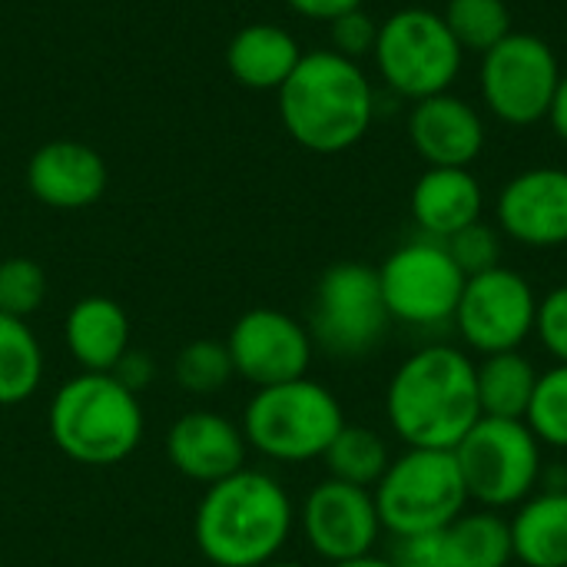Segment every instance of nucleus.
<instances>
[{
    "mask_svg": "<svg viewBox=\"0 0 567 567\" xmlns=\"http://www.w3.org/2000/svg\"><path fill=\"white\" fill-rule=\"evenodd\" d=\"M292 532L286 488L256 468H243L206 488L193 535L196 548L216 567H266L276 561Z\"/></svg>",
    "mask_w": 567,
    "mask_h": 567,
    "instance_id": "f257e3e1",
    "label": "nucleus"
},
{
    "mask_svg": "<svg viewBox=\"0 0 567 567\" xmlns=\"http://www.w3.org/2000/svg\"><path fill=\"white\" fill-rule=\"evenodd\" d=\"M286 133L312 153L352 150L372 126L375 93L362 66L336 50L302 53L292 76L279 86Z\"/></svg>",
    "mask_w": 567,
    "mask_h": 567,
    "instance_id": "f03ea898",
    "label": "nucleus"
},
{
    "mask_svg": "<svg viewBox=\"0 0 567 567\" xmlns=\"http://www.w3.org/2000/svg\"><path fill=\"white\" fill-rule=\"evenodd\" d=\"M385 405L402 442L452 452L482 419L475 365L455 349H425L395 372Z\"/></svg>",
    "mask_w": 567,
    "mask_h": 567,
    "instance_id": "7ed1b4c3",
    "label": "nucleus"
},
{
    "mask_svg": "<svg viewBox=\"0 0 567 567\" xmlns=\"http://www.w3.org/2000/svg\"><path fill=\"white\" fill-rule=\"evenodd\" d=\"M140 395L110 372H80L66 379L50 405L53 445L90 468L126 462L143 442Z\"/></svg>",
    "mask_w": 567,
    "mask_h": 567,
    "instance_id": "20e7f679",
    "label": "nucleus"
},
{
    "mask_svg": "<svg viewBox=\"0 0 567 567\" xmlns=\"http://www.w3.org/2000/svg\"><path fill=\"white\" fill-rule=\"evenodd\" d=\"M342 425L339 399L309 379L256 389L243 415L246 442L272 462L322 458Z\"/></svg>",
    "mask_w": 567,
    "mask_h": 567,
    "instance_id": "39448f33",
    "label": "nucleus"
},
{
    "mask_svg": "<svg viewBox=\"0 0 567 567\" xmlns=\"http://www.w3.org/2000/svg\"><path fill=\"white\" fill-rule=\"evenodd\" d=\"M372 498L382 528L395 538H412L449 528L462 515L468 492L455 452L412 449L389 465Z\"/></svg>",
    "mask_w": 567,
    "mask_h": 567,
    "instance_id": "423d86ee",
    "label": "nucleus"
},
{
    "mask_svg": "<svg viewBox=\"0 0 567 567\" xmlns=\"http://www.w3.org/2000/svg\"><path fill=\"white\" fill-rule=\"evenodd\" d=\"M372 56L382 80L399 96L419 103L425 96L452 90L462 73L465 50L452 37L442 13L429 7H405L379 23Z\"/></svg>",
    "mask_w": 567,
    "mask_h": 567,
    "instance_id": "0eeeda50",
    "label": "nucleus"
},
{
    "mask_svg": "<svg viewBox=\"0 0 567 567\" xmlns=\"http://www.w3.org/2000/svg\"><path fill=\"white\" fill-rule=\"evenodd\" d=\"M561 73L565 70L548 40L512 30L502 43L482 53L478 86L495 120L508 126H535L548 120Z\"/></svg>",
    "mask_w": 567,
    "mask_h": 567,
    "instance_id": "6e6552de",
    "label": "nucleus"
},
{
    "mask_svg": "<svg viewBox=\"0 0 567 567\" xmlns=\"http://www.w3.org/2000/svg\"><path fill=\"white\" fill-rule=\"evenodd\" d=\"M389 319L379 269L365 262H336L316 286L309 336L339 359H362L382 342Z\"/></svg>",
    "mask_w": 567,
    "mask_h": 567,
    "instance_id": "1a4fd4ad",
    "label": "nucleus"
},
{
    "mask_svg": "<svg viewBox=\"0 0 567 567\" xmlns=\"http://www.w3.org/2000/svg\"><path fill=\"white\" fill-rule=\"evenodd\" d=\"M452 452L465 478L468 498H478L492 508L522 502L535 488L542 472L535 432L525 422L512 419L482 415Z\"/></svg>",
    "mask_w": 567,
    "mask_h": 567,
    "instance_id": "9d476101",
    "label": "nucleus"
},
{
    "mask_svg": "<svg viewBox=\"0 0 567 567\" xmlns=\"http://www.w3.org/2000/svg\"><path fill=\"white\" fill-rule=\"evenodd\" d=\"M379 282L392 319L435 326L455 316L465 289V272L455 266L445 243L415 239L395 249L379 266Z\"/></svg>",
    "mask_w": 567,
    "mask_h": 567,
    "instance_id": "9b49d317",
    "label": "nucleus"
},
{
    "mask_svg": "<svg viewBox=\"0 0 567 567\" xmlns=\"http://www.w3.org/2000/svg\"><path fill=\"white\" fill-rule=\"evenodd\" d=\"M455 319L472 349L485 355L515 352L535 329L538 299L525 276L495 266L465 279Z\"/></svg>",
    "mask_w": 567,
    "mask_h": 567,
    "instance_id": "f8f14e48",
    "label": "nucleus"
},
{
    "mask_svg": "<svg viewBox=\"0 0 567 567\" xmlns=\"http://www.w3.org/2000/svg\"><path fill=\"white\" fill-rule=\"evenodd\" d=\"M226 349L236 375L256 389L306 379L312 362V336L302 322L279 309H249L236 319Z\"/></svg>",
    "mask_w": 567,
    "mask_h": 567,
    "instance_id": "ddd939ff",
    "label": "nucleus"
},
{
    "mask_svg": "<svg viewBox=\"0 0 567 567\" xmlns=\"http://www.w3.org/2000/svg\"><path fill=\"white\" fill-rule=\"evenodd\" d=\"M302 528L316 555L332 565L372 555L379 542V512L369 488H355L336 478L316 485L302 508Z\"/></svg>",
    "mask_w": 567,
    "mask_h": 567,
    "instance_id": "4468645a",
    "label": "nucleus"
},
{
    "mask_svg": "<svg viewBox=\"0 0 567 567\" xmlns=\"http://www.w3.org/2000/svg\"><path fill=\"white\" fill-rule=\"evenodd\" d=\"M498 226L535 249L567 243V169L535 166L512 176L498 196Z\"/></svg>",
    "mask_w": 567,
    "mask_h": 567,
    "instance_id": "2eb2a0df",
    "label": "nucleus"
},
{
    "mask_svg": "<svg viewBox=\"0 0 567 567\" xmlns=\"http://www.w3.org/2000/svg\"><path fill=\"white\" fill-rule=\"evenodd\" d=\"M246 435L219 412H186L166 432V455L179 475L216 485L246 468Z\"/></svg>",
    "mask_w": 567,
    "mask_h": 567,
    "instance_id": "dca6fc26",
    "label": "nucleus"
},
{
    "mask_svg": "<svg viewBox=\"0 0 567 567\" xmlns=\"http://www.w3.org/2000/svg\"><path fill=\"white\" fill-rule=\"evenodd\" d=\"M409 140L429 166L468 169L485 150V123L468 100L455 93H435L412 106Z\"/></svg>",
    "mask_w": 567,
    "mask_h": 567,
    "instance_id": "f3484780",
    "label": "nucleus"
},
{
    "mask_svg": "<svg viewBox=\"0 0 567 567\" xmlns=\"http://www.w3.org/2000/svg\"><path fill=\"white\" fill-rule=\"evenodd\" d=\"M110 173L103 156L73 140H56L40 146L27 166L30 193L53 209H86L106 193Z\"/></svg>",
    "mask_w": 567,
    "mask_h": 567,
    "instance_id": "a211bd4d",
    "label": "nucleus"
},
{
    "mask_svg": "<svg viewBox=\"0 0 567 567\" xmlns=\"http://www.w3.org/2000/svg\"><path fill=\"white\" fill-rule=\"evenodd\" d=\"M482 203V183L465 166H429L412 186V216L439 243L478 223Z\"/></svg>",
    "mask_w": 567,
    "mask_h": 567,
    "instance_id": "6ab92c4d",
    "label": "nucleus"
},
{
    "mask_svg": "<svg viewBox=\"0 0 567 567\" xmlns=\"http://www.w3.org/2000/svg\"><path fill=\"white\" fill-rule=\"evenodd\" d=\"M63 342L83 372H113L116 362L133 349L130 316L106 296H86L66 312Z\"/></svg>",
    "mask_w": 567,
    "mask_h": 567,
    "instance_id": "aec40b11",
    "label": "nucleus"
},
{
    "mask_svg": "<svg viewBox=\"0 0 567 567\" xmlns=\"http://www.w3.org/2000/svg\"><path fill=\"white\" fill-rule=\"evenodd\" d=\"M302 60L299 40L276 23H249L226 47V66L249 90H279Z\"/></svg>",
    "mask_w": 567,
    "mask_h": 567,
    "instance_id": "412c9836",
    "label": "nucleus"
},
{
    "mask_svg": "<svg viewBox=\"0 0 567 567\" xmlns=\"http://www.w3.org/2000/svg\"><path fill=\"white\" fill-rule=\"evenodd\" d=\"M512 548L525 567H567V492H548L518 512Z\"/></svg>",
    "mask_w": 567,
    "mask_h": 567,
    "instance_id": "4be33fe9",
    "label": "nucleus"
},
{
    "mask_svg": "<svg viewBox=\"0 0 567 567\" xmlns=\"http://www.w3.org/2000/svg\"><path fill=\"white\" fill-rule=\"evenodd\" d=\"M538 372L535 365L518 352H498L488 355L475 369V389H478V409L485 419H512L525 422L528 405L535 399Z\"/></svg>",
    "mask_w": 567,
    "mask_h": 567,
    "instance_id": "5701e85b",
    "label": "nucleus"
},
{
    "mask_svg": "<svg viewBox=\"0 0 567 567\" xmlns=\"http://www.w3.org/2000/svg\"><path fill=\"white\" fill-rule=\"evenodd\" d=\"M442 555L445 567H505L515 558L512 525L488 512L458 515L442 528Z\"/></svg>",
    "mask_w": 567,
    "mask_h": 567,
    "instance_id": "b1692460",
    "label": "nucleus"
},
{
    "mask_svg": "<svg viewBox=\"0 0 567 567\" xmlns=\"http://www.w3.org/2000/svg\"><path fill=\"white\" fill-rule=\"evenodd\" d=\"M43 382V349L27 326L0 312V405L27 402Z\"/></svg>",
    "mask_w": 567,
    "mask_h": 567,
    "instance_id": "393cba45",
    "label": "nucleus"
},
{
    "mask_svg": "<svg viewBox=\"0 0 567 567\" xmlns=\"http://www.w3.org/2000/svg\"><path fill=\"white\" fill-rule=\"evenodd\" d=\"M322 458H326L329 478L355 485V488L379 485L392 465L385 442L379 439V432H372L365 425H342V432L332 439V445L326 449Z\"/></svg>",
    "mask_w": 567,
    "mask_h": 567,
    "instance_id": "a878e982",
    "label": "nucleus"
},
{
    "mask_svg": "<svg viewBox=\"0 0 567 567\" xmlns=\"http://www.w3.org/2000/svg\"><path fill=\"white\" fill-rule=\"evenodd\" d=\"M445 23L462 50L488 53L512 33V10L505 0H449Z\"/></svg>",
    "mask_w": 567,
    "mask_h": 567,
    "instance_id": "bb28decb",
    "label": "nucleus"
},
{
    "mask_svg": "<svg viewBox=\"0 0 567 567\" xmlns=\"http://www.w3.org/2000/svg\"><path fill=\"white\" fill-rule=\"evenodd\" d=\"M173 375H176L179 389H186L193 395H213L233 382L236 369H233V355H229L226 342L196 339L176 352Z\"/></svg>",
    "mask_w": 567,
    "mask_h": 567,
    "instance_id": "cd10ccee",
    "label": "nucleus"
},
{
    "mask_svg": "<svg viewBox=\"0 0 567 567\" xmlns=\"http://www.w3.org/2000/svg\"><path fill=\"white\" fill-rule=\"evenodd\" d=\"M525 419L538 442L567 449V365L551 369L548 375H538L535 399Z\"/></svg>",
    "mask_w": 567,
    "mask_h": 567,
    "instance_id": "c85d7f7f",
    "label": "nucleus"
},
{
    "mask_svg": "<svg viewBox=\"0 0 567 567\" xmlns=\"http://www.w3.org/2000/svg\"><path fill=\"white\" fill-rule=\"evenodd\" d=\"M47 302V272L27 256H10L0 262V312L13 319H30Z\"/></svg>",
    "mask_w": 567,
    "mask_h": 567,
    "instance_id": "c756f323",
    "label": "nucleus"
},
{
    "mask_svg": "<svg viewBox=\"0 0 567 567\" xmlns=\"http://www.w3.org/2000/svg\"><path fill=\"white\" fill-rule=\"evenodd\" d=\"M445 249H449V256L455 259V266L465 272V279L495 269V266H498V252H502L498 233H495L492 226H485L482 219L472 223V226H465L462 233L449 236V239H445Z\"/></svg>",
    "mask_w": 567,
    "mask_h": 567,
    "instance_id": "7c9ffc66",
    "label": "nucleus"
},
{
    "mask_svg": "<svg viewBox=\"0 0 567 567\" xmlns=\"http://www.w3.org/2000/svg\"><path fill=\"white\" fill-rule=\"evenodd\" d=\"M329 33H332V50L349 56V60H362L375 50V40H379V20H372L362 7L359 10H349L342 17H336L329 23Z\"/></svg>",
    "mask_w": 567,
    "mask_h": 567,
    "instance_id": "2f4dec72",
    "label": "nucleus"
},
{
    "mask_svg": "<svg viewBox=\"0 0 567 567\" xmlns=\"http://www.w3.org/2000/svg\"><path fill=\"white\" fill-rule=\"evenodd\" d=\"M535 329H538L545 349H548L561 365H567V286L548 292L545 302H538Z\"/></svg>",
    "mask_w": 567,
    "mask_h": 567,
    "instance_id": "473e14b6",
    "label": "nucleus"
},
{
    "mask_svg": "<svg viewBox=\"0 0 567 567\" xmlns=\"http://www.w3.org/2000/svg\"><path fill=\"white\" fill-rule=\"evenodd\" d=\"M395 567H445L442 555V532H429V535H412V538H399L395 548Z\"/></svg>",
    "mask_w": 567,
    "mask_h": 567,
    "instance_id": "72a5a7b5",
    "label": "nucleus"
},
{
    "mask_svg": "<svg viewBox=\"0 0 567 567\" xmlns=\"http://www.w3.org/2000/svg\"><path fill=\"white\" fill-rule=\"evenodd\" d=\"M116 382H123L130 392H143L150 382H153V359L146 355V352H140V349H130L120 362H116V369L110 372Z\"/></svg>",
    "mask_w": 567,
    "mask_h": 567,
    "instance_id": "f704fd0d",
    "label": "nucleus"
},
{
    "mask_svg": "<svg viewBox=\"0 0 567 567\" xmlns=\"http://www.w3.org/2000/svg\"><path fill=\"white\" fill-rule=\"evenodd\" d=\"M296 13L309 17V20H326L332 23L336 17L349 13V10H359L362 0H286Z\"/></svg>",
    "mask_w": 567,
    "mask_h": 567,
    "instance_id": "c9c22d12",
    "label": "nucleus"
},
{
    "mask_svg": "<svg viewBox=\"0 0 567 567\" xmlns=\"http://www.w3.org/2000/svg\"><path fill=\"white\" fill-rule=\"evenodd\" d=\"M548 123L567 143V73H561V80H558V90H555V100L548 110Z\"/></svg>",
    "mask_w": 567,
    "mask_h": 567,
    "instance_id": "e433bc0d",
    "label": "nucleus"
},
{
    "mask_svg": "<svg viewBox=\"0 0 567 567\" xmlns=\"http://www.w3.org/2000/svg\"><path fill=\"white\" fill-rule=\"evenodd\" d=\"M332 567H395V565H392V561H385V558L362 555V558H352V561H342V565H332Z\"/></svg>",
    "mask_w": 567,
    "mask_h": 567,
    "instance_id": "4c0bfd02",
    "label": "nucleus"
},
{
    "mask_svg": "<svg viewBox=\"0 0 567 567\" xmlns=\"http://www.w3.org/2000/svg\"><path fill=\"white\" fill-rule=\"evenodd\" d=\"M266 567H302V565H296V561H269Z\"/></svg>",
    "mask_w": 567,
    "mask_h": 567,
    "instance_id": "58836bf2",
    "label": "nucleus"
}]
</instances>
